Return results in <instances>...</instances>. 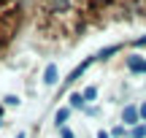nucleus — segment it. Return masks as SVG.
Returning <instances> with one entry per match:
<instances>
[{
    "instance_id": "1",
    "label": "nucleus",
    "mask_w": 146,
    "mask_h": 138,
    "mask_svg": "<svg viewBox=\"0 0 146 138\" xmlns=\"http://www.w3.org/2000/svg\"><path fill=\"white\" fill-rule=\"evenodd\" d=\"M127 68H130L133 73H146V60L138 57V54H133V57H127Z\"/></svg>"
},
{
    "instance_id": "2",
    "label": "nucleus",
    "mask_w": 146,
    "mask_h": 138,
    "mask_svg": "<svg viewBox=\"0 0 146 138\" xmlns=\"http://www.w3.org/2000/svg\"><path fill=\"white\" fill-rule=\"evenodd\" d=\"M122 119H125V125H135L138 119H141V111H138L135 106H127L125 114H122Z\"/></svg>"
},
{
    "instance_id": "3",
    "label": "nucleus",
    "mask_w": 146,
    "mask_h": 138,
    "mask_svg": "<svg viewBox=\"0 0 146 138\" xmlns=\"http://www.w3.org/2000/svg\"><path fill=\"white\" fill-rule=\"evenodd\" d=\"M43 81H46V84H54V81H57V68H54V65H49V68H46Z\"/></svg>"
},
{
    "instance_id": "4",
    "label": "nucleus",
    "mask_w": 146,
    "mask_h": 138,
    "mask_svg": "<svg viewBox=\"0 0 146 138\" xmlns=\"http://www.w3.org/2000/svg\"><path fill=\"white\" fill-rule=\"evenodd\" d=\"M133 138H146V125H138V127L133 130Z\"/></svg>"
},
{
    "instance_id": "5",
    "label": "nucleus",
    "mask_w": 146,
    "mask_h": 138,
    "mask_svg": "<svg viewBox=\"0 0 146 138\" xmlns=\"http://www.w3.org/2000/svg\"><path fill=\"white\" fill-rule=\"evenodd\" d=\"M95 95H98L95 87H87V90H84V100H95Z\"/></svg>"
},
{
    "instance_id": "6",
    "label": "nucleus",
    "mask_w": 146,
    "mask_h": 138,
    "mask_svg": "<svg viewBox=\"0 0 146 138\" xmlns=\"http://www.w3.org/2000/svg\"><path fill=\"white\" fill-rule=\"evenodd\" d=\"M5 103H8V106H19V98H16V95H8V98H5Z\"/></svg>"
},
{
    "instance_id": "7",
    "label": "nucleus",
    "mask_w": 146,
    "mask_h": 138,
    "mask_svg": "<svg viewBox=\"0 0 146 138\" xmlns=\"http://www.w3.org/2000/svg\"><path fill=\"white\" fill-rule=\"evenodd\" d=\"M68 119V108H62V111H57V122H65Z\"/></svg>"
},
{
    "instance_id": "8",
    "label": "nucleus",
    "mask_w": 146,
    "mask_h": 138,
    "mask_svg": "<svg viewBox=\"0 0 146 138\" xmlns=\"http://www.w3.org/2000/svg\"><path fill=\"white\" fill-rule=\"evenodd\" d=\"M133 46H138V49H141V46H146V35H143V38H138V41L133 43Z\"/></svg>"
},
{
    "instance_id": "9",
    "label": "nucleus",
    "mask_w": 146,
    "mask_h": 138,
    "mask_svg": "<svg viewBox=\"0 0 146 138\" xmlns=\"http://www.w3.org/2000/svg\"><path fill=\"white\" fill-rule=\"evenodd\" d=\"M138 111H141V119H146V103H143L141 108H138Z\"/></svg>"
},
{
    "instance_id": "10",
    "label": "nucleus",
    "mask_w": 146,
    "mask_h": 138,
    "mask_svg": "<svg viewBox=\"0 0 146 138\" xmlns=\"http://www.w3.org/2000/svg\"><path fill=\"white\" fill-rule=\"evenodd\" d=\"M62 138H73V133H70V130H65V127H62Z\"/></svg>"
},
{
    "instance_id": "11",
    "label": "nucleus",
    "mask_w": 146,
    "mask_h": 138,
    "mask_svg": "<svg viewBox=\"0 0 146 138\" xmlns=\"http://www.w3.org/2000/svg\"><path fill=\"white\" fill-rule=\"evenodd\" d=\"M98 138H108V133H100V135H98Z\"/></svg>"
},
{
    "instance_id": "12",
    "label": "nucleus",
    "mask_w": 146,
    "mask_h": 138,
    "mask_svg": "<svg viewBox=\"0 0 146 138\" xmlns=\"http://www.w3.org/2000/svg\"><path fill=\"white\" fill-rule=\"evenodd\" d=\"M16 138H25V133H19V135H16Z\"/></svg>"
},
{
    "instance_id": "13",
    "label": "nucleus",
    "mask_w": 146,
    "mask_h": 138,
    "mask_svg": "<svg viewBox=\"0 0 146 138\" xmlns=\"http://www.w3.org/2000/svg\"><path fill=\"white\" fill-rule=\"evenodd\" d=\"M0 117H3V106H0Z\"/></svg>"
}]
</instances>
